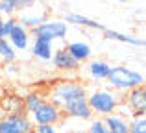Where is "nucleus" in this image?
<instances>
[{
	"label": "nucleus",
	"instance_id": "25",
	"mask_svg": "<svg viewBox=\"0 0 146 133\" xmlns=\"http://www.w3.org/2000/svg\"><path fill=\"white\" fill-rule=\"evenodd\" d=\"M17 17H6L4 19V37H7L11 33V30L15 28V24H17Z\"/></svg>",
	"mask_w": 146,
	"mask_h": 133
},
{
	"label": "nucleus",
	"instance_id": "17",
	"mask_svg": "<svg viewBox=\"0 0 146 133\" xmlns=\"http://www.w3.org/2000/svg\"><path fill=\"white\" fill-rule=\"evenodd\" d=\"M65 22L67 24H76V26H83V28H91V30H106V26L96 22L94 19H89L82 13H65Z\"/></svg>",
	"mask_w": 146,
	"mask_h": 133
},
{
	"label": "nucleus",
	"instance_id": "6",
	"mask_svg": "<svg viewBox=\"0 0 146 133\" xmlns=\"http://www.w3.org/2000/svg\"><path fill=\"white\" fill-rule=\"evenodd\" d=\"M33 122L30 115H4L0 118V133H32Z\"/></svg>",
	"mask_w": 146,
	"mask_h": 133
},
{
	"label": "nucleus",
	"instance_id": "13",
	"mask_svg": "<svg viewBox=\"0 0 146 133\" xmlns=\"http://www.w3.org/2000/svg\"><path fill=\"white\" fill-rule=\"evenodd\" d=\"M30 50H32V56L41 61H50L54 54V43L44 39H33V43H30Z\"/></svg>",
	"mask_w": 146,
	"mask_h": 133
},
{
	"label": "nucleus",
	"instance_id": "14",
	"mask_svg": "<svg viewBox=\"0 0 146 133\" xmlns=\"http://www.w3.org/2000/svg\"><path fill=\"white\" fill-rule=\"evenodd\" d=\"M67 52L80 63V65H82V63H87L93 58V48H91L85 41H74V43H70L67 46Z\"/></svg>",
	"mask_w": 146,
	"mask_h": 133
},
{
	"label": "nucleus",
	"instance_id": "2",
	"mask_svg": "<svg viewBox=\"0 0 146 133\" xmlns=\"http://www.w3.org/2000/svg\"><path fill=\"white\" fill-rule=\"evenodd\" d=\"M87 100V87L80 81H59L50 89V102L56 104L57 107L65 109L76 102Z\"/></svg>",
	"mask_w": 146,
	"mask_h": 133
},
{
	"label": "nucleus",
	"instance_id": "20",
	"mask_svg": "<svg viewBox=\"0 0 146 133\" xmlns=\"http://www.w3.org/2000/svg\"><path fill=\"white\" fill-rule=\"evenodd\" d=\"M0 61H4L6 65L17 61V52H15V48L9 44V41L6 37H0Z\"/></svg>",
	"mask_w": 146,
	"mask_h": 133
},
{
	"label": "nucleus",
	"instance_id": "11",
	"mask_svg": "<svg viewBox=\"0 0 146 133\" xmlns=\"http://www.w3.org/2000/svg\"><path fill=\"white\" fill-rule=\"evenodd\" d=\"M85 70H87V76L93 81H106L107 74L111 70V65L107 61H104V59H89L85 63Z\"/></svg>",
	"mask_w": 146,
	"mask_h": 133
},
{
	"label": "nucleus",
	"instance_id": "15",
	"mask_svg": "<svg viewBox=\"0 0 146 133\" xmlns=\"http://www.w3.org/2000/svg\"><path fill=\"white\" fill-rule=\"evenodd\" d=\"M63 113L67 116H70V118H76V120H87L89 122L91 118H93V111H91L89 104H87V100H82V102H76V104L68 105V107L63 109Z\"/></svg>",
	"mask_w": 146,
	"mask_h": 133
},
{
	"label": "nucleus",
	"instance_id": "30",
	"mask_svg": "<svg viewBox=\"0 0 146 133\" xmlns=\"http://www.w3.org/2000/svg\"><path fill=\"white\" fill-rule=\"evenodd\" d=\"M115 2H128V0H115Z\"/></svg>",
	"mask_w": 146,
	"mask_h": 133
},
{
	"label": "nucleus",
	"instance_id": "31",
	"mask_svg": "<svg viewBox=\"0 0 146 133\" xmlns=\"http://www.w3.org/2000/svg\"><path fill=\"white\" fill-rule=\"evenodd\" d=\"M32 133H33V131H32Z\"/></svg>",
	"mask_w": 146,
	"mask_h": 133
},
{
	"label": "nucleus",
	"instance_id": "5",
	"mask_svg": "<svg viewBox=\"0 0 146 133\" xmlns=\"http://www.w3.org/2000/svg\"><path fill=\"white\" fill-rule=\"evenodd\" d=\"M65 113L61 107H57L56 104H52L50 100H44L39 107L33 113H30V120L33 122V126H39V124H52V126H57V124L63 120Z\"/></svg>",
	"mask_w": 146,
	"mask_h": 133
},
{
	"label": "nucleus",
	"instance_id": "28",
	"mask_svg": "<svg viewBox=\"0 0 146 133\" xmlns=\"http://www.w3.org/2000/svg\"><path fill=\"white\" fill-rule=\"evenodd\" d=\"M4 116V113H2V105H0V118H2Z\"/></svg>",
	"mask_w": 146,
	"mask_h": 133
},
{
	"label": "nucleus",
	"instance_id": "24",
	"mask_svg": "<svg viewBox=\"0 0 146 133\" xmlns=\"http://www.w3.org/2000/svg\"><path fill=\"white\" fill-rule=\"evenodd\" d=\"M33 133H59V130L52 124H39V126H33Z\"/></svg>",
	"mask_w": 146,
	"mask_h": 133
},
{
	"label": "nucleus",
	"instance_id": "23",
	"mask_svg": "<svg viewBox=\"0 0 146 133\" xmlns=\"http://www.w3.org/2000/svg\"><path fill=\"white\" fill-rule=\"evenodd\" d=\"M7 2L11 4V6L15 7V11H22V9H26V7H30V6H33V4L37 2V0H7Z\"/></svg>",
	"mask_w": 146,
	"mask_h": 133
},
{
	"label": "nucleus",
	"instance_id": "8",
	"mask_svg": "<svg viewBox=\"0 0 146 133\" xmlns=\"http://www.w3.org/2000/svg\"><path fill=\"white\" fill-rule=\"evenodd\" d=\"M126 107L131 111L133 118L146 115V89L143 87H135V89L126 93Z\"/></svg>",
	"mask_w": 146,
	"mask_h": 133
},
{
	"label": "nucleus",
	"instance_id": "18",
	"mask_svg": "<svg viewBox=\"0 0 146 133\" xmlns=\"http://www.w3.org/2000/svg\"><path fill=\"white\" fill-rule=\"evenodd\" d=\"M104 124H106L107 131L109 133H128V118L120 116L118 113H113V115H107L104 116Z\"/></svg>",
	"mask_w": 146,
	"mask_h": 133
},
{
	"label": "nucleus",
	"instance_id": "12",
	"mask_svg": "<svg viewBox=\"0 0 146 133\" xmlns=\"http://www.w3.org/2000/svg\"><path fill=\"white\" fill-rule=\"evenodd\" d=\"M0 105H2L4 115H26L21 94H6V96H2L0 98Z\"/></svg>",
	"mask_w": 146,
	"mask_h": 133
},
{
	"label": "nucleus",
	"instance_id": "29",
	"mask_svg": "<svg viewBox=\"0 0 146 133\" xmlns=\"http://www.w3.org/2000/svg\"><path fill=\"white\" fill-rule=\"evenodd\" d=\"M65 133H83V131H65Z\"/></svg>",
	"mask_w": 146,
	"mask_h": 133
},
{
	"label": "nucleus",
	"instance_id": "1",
	"mask_svg": "<svg viewBox=\"0 0 146 133\" xmlns=\"http://www.w3.org/2000/svg\"><path fill=\"white\" fill-rule=\"evenodd\" d=\"M124 102L120 93L113 91L111 87H100V89L87 91V104H89L93 115L107 116L117 113L118 105Z\"/></svg>",
	"mask_w": 146,
	"mask_h": 133
},
{
	"label": "nucleus",
	"instance_id": "19",
	"mask_svg": "<svg viewBox=\"0 0 146 133\" xmlns=\"http://www.w3.org/2000/svg\"><path fill=\"white\" fill-rule=\"evenodd\" d=\"M43 102H44V96H43V93H41V91H28V93L22 94V104H24L26 115L33 113L41 104H43Z\"/></svg>",
	"mask_w": 146,
	"mask_h": 133
},
{
	"label": "nucleus",
	"instance_id": "22",
	"mask_svg": "<svg viewBox=\"0 0 146 133\" xmlns=\"http://www.w3.org/2000/svg\"><path fill=\"white\" fill-rule=\"evenodd\" d=\"M89 130H87V133H109L107 131V128H106V124H104V120H100V118H91L89 120Z\"/></svg>",
	"mask_w": 146,
	"mask_h": 133
},
{
	"label": "nucleus",
	"instance_id": "9",
	"mask_svg": "<svg viewBox=\"0 0 146 133\" xmlns=\"http://www.w3.org/2000/svg\"><path fill=\"white\" fill-rule=\"evenodd\" d=\"M6 39L9 41V44L15 48V52H24V50H28V48H30L32 33H30V30L24 28L21 22H17L15 28L11 30V33L6 37Z\"/></svg>",
	"mask_w": 146,
	"mask_h": 133
},
{
	"label": "nucleus",
	"instance_id": "21",
	"mask_svg": "<svg viewBox=\"0 0 146 133\" xmlns=\"http://www.w3.org/2000/svg\"><path fill=\"white\" fill-rule=\"evenodd\" d=\"M128 133H146V116H137L129 120Z\"/></svg>",
	"mask_w": 146,
	"mask_h": 133
},
{
	"label": "nucleus",
	"instance_id": "26",
	"mask_svg": "<svg viewBox=\"0 0 146 133\" xmlns=\"http://www.w3.org/2000/svg\"><path fill=\"white\" fill-rule=\"evenodd\" d=\"M4 72H6L7 76H17L19 72H21V68H19L17 63H7L6 68H4Z\"/></svg>",
	"mask_w": 146,
	"mask_h": 133
},
{
	"label": "nucleus",
	"instance_id": "16",
	"mask_svg": "<svg viewBox=\"0 0 146 133\" xmlns=\"http://www.w3.org/2000/svg\"><path fill=\"white\" fill-rule=\"evenodd\" d=\"M104 35H106V39H109V41H120V43L133 44V46H144V39L139 37V35L122 33V32H117V30H109V28L104 30Z\"/></svg>",
	"mask_w": 146,
	"mask_h": 133
},
{
	"label": "nucleus",
	"instance_id": "7",
	"mask_svg": "<svg viewBox=\"0 0 146 133\" xmlns=\"http://www.w3.org/2000/svg\"><path fill=\"white\" fill-rule=\"evenodd\" d=\"M46 19H48V9L44 6H39V4L35 2L33 6H30V7H26V9L19 11L17 21L21 22L24 28L33 30V28H37L39 24H43Z\"/></svg>",
	"mask_w": 146,
	"mask_h": 133
},
{
	"label": "nucleus",
	"instance_id": "3",
	"mask_svg": "<svg viewBox=\"0 0 146 133\" xmlns=\"http://www.w3.org/2000/svg\"><path fill=\"white\" fill-rule=\"evenodd\" d=\"M107 83L113 91L117 93H128V91L135 89V87H143L144 85V74L139 70H133L129 67L124 65H113L107 74Z\"/></svg>",
	"mask_w": 146,
	"mask_h": 133
},
{
	"label": "nucleus",
	"instance_id": "27",
	"mask_svg": "<svg viewBox=\"0 0 146 133\" xmlns=\"http://www.w3.org/2000/svg\"><path fill=\"white\" fill-rule=\"evenodd\" d=\"M0 37H4V17H0Z\"/></svg>",
	"mask_w": 146,
	"mask_h": 133
},
{
	"label": "nucleus",
	"instance_id": "10",
	"mask_svg": "<svg viewBox=\"0 0 146 133\" xmlns=\"http://www.w3.org/2000/svg\"><path fill=\"white\" fill-rule=\"evenodd\" d=\"M50 61H52V65L56 67L57 70H63V72H76V70H80V67H82L67 52V48H57V50H54Z\"/></svg>",
	"mask_w": 146,
	"mask_h": 133
},
{
	"label": "nucleus",
	"instance_id": "4",
	"mask_svg": "<svg viewBox=\"0 0 146 133\" xmlns=\"http://www.w3.org/2000/svg\"><path fill=\"white\" fill-rule=\"evenodd\" d=\"M35 39H44V41H65L68 33V24L65 21H59V19H46L43 24H39L37 28L30 30Z\"/></svg>",
	"mask_w": 146,
	"mask_h": 133
}]
</instances>
